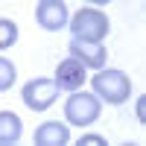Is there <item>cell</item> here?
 Here are the masks:
<instances>
[{
	"instance_id": "cell-6",
	"label": "cell",
	"mask_w": 146,
	"mask_h": 146,
	"mask_svg": "<svg viewBox=\"0 0 146 146\" xmlns=\"http://www.w3.org/2000/svg\"><path fill=\"white\" fill-rule=\"evenodd\" d=\"M56 85H58V91H79L82 85H85V64L76 62V58H64V62H58L56 67Z\"/></svg>"
},
{
	"instance_id": "cell-5",
	"label": "cell",
	"mask_w": 146,
	"mask_h": 146,
	"mask_svg": "<svg viewBox=\"0 0 146 146\" xmlns=\"http://www.w3.org/2000/svg\"><path fill=\"white\" fill-rule=\"evenodd\" d=\"M70 56L76 58V62H82L85 67H96V70H102L105 58H108L102 44H96V41H76V38H70Z\"/></svg>"
},
{
	"instance_id": "cell-8",
	"label": "cell",
	"mask_w": 146,
	"mask_h": 146,
	"mask_svg": "<svg viewBox=\"0 0 146 146\" xmlns=\"http://www.w3.org/2000/svg\"><path fill=\"white\" fill-rule=\"evenodd\" d=\"M70 140V131L64 123H44L35 129V143L38 146H64Z\"/></svg>"
},
{
	"instance_id": "cell-1",
	"label": "cell",
	"mask_w": 146,
	"mask_h": 146,
	"mask_svg": "<svg viewBox=\"0 0 146 146\" xmlns=\"http://www.w3.org/2000/svg\"><path fill=\"white\" fill-rule=\"evenodd\" d=\"M108 29H111V27H108L105 12L94 9V6L79 9L76 15H73V21H70V32H73L76 41H96V44H100L108 35Z\"/></svg>"
},
{
	"instance_id": "cell-3",
	"label": "cell",
	"mask_w": 146,
	"mask_h": 146,
	"mask_svg": "<svg viewBox=\"0 0 146 146\" xmlns=\"http://www.w3.org/2000/svg\"><path fill=\"white\" fill-rule=\"evenodd\" d=\"M100 111H102V105H100L96 94H79L76 91L64 102V120H70L73 126H88L94 120H100Z\"/></svg>"
},
{
	"instance_id": "cell-11",
	"label": "cell",
	"mask_w": 146,
	"mask_h": 146,
	"mask_svg": "<svg viewBox=\"0 0 146 146\" xmlns=\"http://www.w3.org/2000/svg\"><path fill=\"white\" fill-rule=\"evenodd\" d=\"M12 82H15V64L9 58H0V88H12Z\"/></svg>"
},
{
	"instance_id": "cell-9",
	"label": "cell",
	"mask_w": 146,
	"mask_h": 146,
	"mask_svg": "<svg viewBox=\"0 0 146 146\" xmlns=\"http://www.w3.org/2000/svg\"><path fill=\"white\" fill-rule=\"evenodd\" d=\"M21 137V120L15 111H3L0 114V143H15Z\"/></svg>"
},
{
	"instance_id": "cell-2",
	"label": "cell",
	"mask_w": 146,
	"mask_h": 146,
	"mask_svg": "<svg viewBox=\"0 0 146 146\" xmlns=\"http://www.w3.org/2000/svg\"><path fill=\"white\" fill-rule=\"evenodd\" d=\"M94 94L102 96L111 105H123L129 100V94H131V82L120 70H100L94 76Z\"/></svg>"
},
{
	"instance_id": "cell-10",
	"label": "cell",
	"mask_w": 146,
	"mask_h": 146,
	"mask_svg": "<svg viewBox=\"0 0 146 146\" xmlns=\"http://www.w3.org/2000/svg\"><path fill=\"white\" fill-rule=\"evenodd\" d=\"M15 41H18V27H15V21H0V44H3V50L12 47Z\"/></svg>"
},
{
	"instance_id": "cell-7",
	"label": "cell",
	"mask_w": 146,
	"mask_h": 146,
	"mask_svg": "<svg viewBox=\"0 0 146 146\" xmlns=\"http://www.w3.org/2000/svg\"><path fill=\"white\" fill-rule=\"evenodd\" d=\"M35 21H38L44 29L56 32V29H62L67 23V9H64L62 0H41L38 9H35Z\"/></svg>"
},
{
	"instance_id": "cell-13",
	"label": "cell",
	"mask_w": 146,
	"mask_h": 146,
	"mask_svg": "<svg viewBox=\"0 0 146 146\" xmlns=\"http://www.w3.org/2000/svg\"><path fill=\"white\" fill-rule=\"evenodd\" d=\"M137 117H140V123H146V96L137 100Z\"/></svg>"
},
{
	"instance_id": "cell-12",
	"label": "cell",
	"mask_w": 146,
	"mask_h": 146,
	"mask_svg": "<svg viewBox=\"0 0 146 146\" xmlns=\"http://www.w3.org/2000/svg\"><path fill=\"white\" fill-rule=\"evenodd\" d=\"M105 140L100 137V135H85L82 140H79V146H102Z\"/></svg>"
},
{
	"instance_id": "cell-4",
	"label": "cell",
	"mask_w": 146,
	"mask_h": 146,
	"mask_svg": "<svg viewBox=\"0 0 146 146\" xmlns=\"http://www.w3.org/2000/svg\"><path fill=\"white\" fill-rule=\"evenodd\" d=\"M56 96H58V85H56V79L50 82L47 76H38V79L27 82L23 91H21V100L27 102V108H32V111H47V108L56 102Z\"/></svg>"
}]
</instances>
